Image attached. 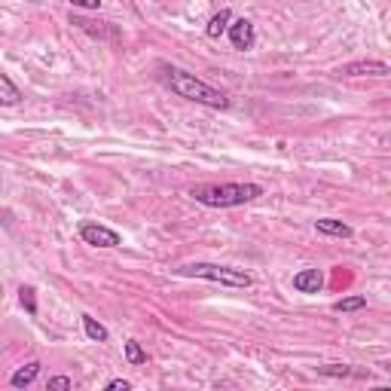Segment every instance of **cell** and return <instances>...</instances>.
<instances>
[{
  "mask_svg": "<svg viewBox=\"0 0 391 391\" xmlns=\"http://www.w3.org/2000/svg\"><path fill=\"white\" fill-rule=\"evenodd\" d=\"M162 80L178 98L196 101V104H205V107H214V110H227L232 104V101L227 98V92L214 89L211 83L199 80L196 73L184 71V68H169V64H162Z\"/></svg>",
  "mask_w": 391,
  "mask_h": 391,
  "instance_id": "1",
  "label": "cell"
},
{
  "mask_svg": "<svg viewBox=\"0 0 391 391\" xmlns=\"http://www.w3.org/2000/svg\"><path fill=\"white\" fill-rule=\"evenodd\" d=\"M190 199H196L199 205H208V208H239V205H248L263 196V187L260 184H196L190 187Z\"/></svg>",
  "mask_w": 391,
  "mask_h": 391,
  "instance_id": "2",
  "label": "cell"
},
{
  "mask_svg": "<svg viewBox=\"0 0 391 391\" xmlns=\"http://www.w3.org/2000/svg\"><path fill=\"white\" fill-rule=\"evenodd\" d=\"M178 275L184 278H202V282H211V284H223V287H251L254 278H251L245 269H236V266H220V263H184L174 269Z\"/></svg>",
  "mask_w": 391,
  "mask_h": 391,
  "instance_id": "3",
  "label": "cell"
},
{
  "mask_svg": "<svg viewBox=\"0 0 391 391\" xmlns=\"http://www.w3.org/2000/svg\"><path fill=\"white\" fill-rule=\"evenodd\" d=\"M80 239L92 248H119L123 245V236H119L116 229L104 227V223H92V220L80 223Z\"/></svg>",
  "mask_w": 391,
  "mask_h": 391,
  "instance_id": "4",
  "label": "cell"
},
{
  "mask_svg": "<svg viewBox=\"0 0 391 391\" xmlns=\"http://www.w3.org/2000/svg\"><path fill=\"white\" fill-rule=\"evenodd\" d=\"M227 37H229L232 49H239V52H248V49H254V43H257L254 22H248V18H232V22H229V28H227Z\"/></svg>",
  "mask_w": 391,
  "mask_h": 391,
  "instance_id": "5",
  "label": "cell"
},
{
  "mask_svg": "<svg viewBox=\"0 0 391 391\" xmlns=\"http://www.w3.org/2000/svg\"><path fill=\"white\" fill-rule=\"evenodd\" d=\"M391 68L385 61H376V59H367V61H349L337 68V77H388Z\"/></svg>",
  "mask_w": 391,
  "mask_h": 391,
  "instance_id": "6",
  "label": "cell"
},
{
  "mask_svg": "<svg viewBox=\"0 0 391 391\" xmlns=\"http://www.w3.org/2000/svg\"><path fill=\"white\" fill-rule=\"evenodd\" d=\"M294 291L296 294H321L324 291V272L321 269H300L294 275Z\"/></svg>",
  "mask_w": 391,
  "mask_h": 391,
  "instance_id": "7",
  "label": "cell"
},
{
  "mask_svg": "<svg viewBox=\"0 0 391 391\" xmlns=\"http://www.w3.org/2000/svg\"><path fill=\"white\" fill-rule=\"evenodd\" d=\"M315 229H318L321 236H330V239H351V227H349V223L333 220V217L315 220Z\"/></svg>",
  "mask_w": 391,
  "mask_h": 391,
  "instance_id": "8",
  "label": "cell"
},
{
  "mask_svg": "<svg viewBox=\"0 0 391 391\" xmlns=\"http://www.w3.org/2000/svg\"><path fill=\"white\" fill-rule=\"evenodd\" d=\"M318 373L321 376H337V379H367L370 370H358L351 364H324V367H318Z\"/></svg>",
  "mask_w": 391,
  "mask_h": 391,
  "instance_id": "9",
  "label": "cell"
},
{
  "mask_svg": "<svg viewBox=\"0 0 391 391\" xmlns=\"http://www.w3.org/2000/svg\"><path fill=\"white\" fill-rule=\"evenodd\" d=\"M40 361H31V364H25V367H18L16 370V373L13 376H9V385H13V388H28V385H31L34 383V379L37 376H40Z\"/></svg>",
  "mask_w": 391,
  "mask_h": 391,
  "instance_id": "10",
  "label": "cell"
},
{
  "mask_svg": "<svg viewBox=\"0 0 391 391\" xmlns=\"http://www.w3.org/2000/svg\"><path fill=\"white\" fill-rule=\"evenodd\" d=\"M18 101H22V89H18L16 83L9 80L4 71H0V104H4V107H16Z\"/></svg>",
  "mask_w": 391,
  "mask_h": 391,
  "instance_id": "11",
  "label": "cell"
},
{
  "mask_svg": "<svg viewBox=\"0 0 391 391\" xmlns=\"http://www.w3.org/2000/svg\"><path fill=\"white\" fill-rule=\"evenodd\" d=\"M229 22H232V13H229V9H220L217 16H211V22H208V28H205V34H208L211 40H220V34H227Z\"/></svg>",
  "mask_w": 391,
  "mask_h": 391,
  "instance_id": "12",
  "label": "cell"
},
{
  "mask_svg": "<svg viewBox=\"0 0 391 391\" xmlns=\"http://www.w3.org/2000/svg\"><path fill=\"white\" fill-rule=\"evenodd\" d=\"M83 330H86V337L92 342H107V337H110L104 324H98L95 318H92V315H83Z\"/></svg>",
  "mask_w": 391,
  "mask_h": 391,
  "instance_id": "13",
  "label": "cell"
},
{
  "mask_svg": "<svg viewBox=\"0 0 391 391\" xmlns=\"http://www.w3.org/2000/svg\"><path fill=\"white\" fill-rule=\"evenodd\" d=\"M126 361L132 367L147 364V351L141 349V342H138V339H126Z\"/></svg>",
  "mask_w": 391,
  "mask_h": 391,
  "instance_id": "14",
  "label": "cell"
},
{
  "mask_svg": "<svg viewBox=\"0 0 391 391\" xmlns=\"http://www.w3.org/2000/svg\"><path fill=\"white\" fill-rule=\"evenodd\" d=\"M367 309V296H342L333 303V312H361Z\"/></svg>",
  "mask_w": 391,
  "mask_h": 391,
  "instance_id": "15",
  "label": "cell"
},
{
  "mask_svg": "<svg viewBox=\"0 0 391 391\" xmlns=\"http://www.w3.org/2000/svg\"><path fill=\"white\" fill-rule=\"evenodd\" d=\"M18 303H22V309L28 315H37V291L34 287H28V284L18 287Z\"/></svg>",
  "mask_w": 391,
  "mask_h": 391,
  "instance_id": "16",
  "label": "cell"
},
{
  "mask_svg": "<svg viewBox=\"0 0 391 391\" xmlns=\"http://www.w3.org/2000/svg\"><path fill=\"white\" fill-rule=\"evenodd\" d=\"M71 385H73V383H71L68 376H52L49 383H46V388H71Z\"/></svg>",
  "mask_w": 391,
  "mask_h": 391,
  "instance_id": "17",
  "label": "cell"
},
{
  "mask_svg": "<svg viewBox=\"0 0 391 391\" xmlns=\"http://www.w3.org/2000/svg\"><path fill=\"white\" fill-rule=\"evenodd\" d=\"M128 388H132L128 379H110V383H107V391H128Z\"/></svg>",
  "mask_w": 391,
  "mask_h": 391,
  "instance_id": "18",
  "label": "cell"
},
{
  "mask_svg": "<svg viewBox=\"0 0 391 391\" xmlns=\"http://www.w3.org/2000/svg\"><path fill=\"white\" fill-rule=\"evenodd\" d=\"M68 4L80 9H101V0H68Z\"/></svg>",
  "mask_w": 391,
  "mask_h": 391,
  "instance_id": "19",
  "label": "cell"
}]
</instances>
